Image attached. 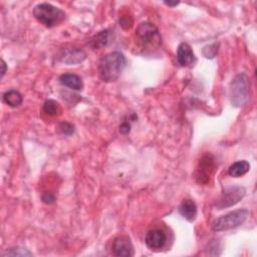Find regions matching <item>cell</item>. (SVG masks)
<instances>
[{
  "mask_svg": "<svg viewBox=\"0 0 257 257\" xmlns=\"http://www.w3.org/2000/svg\"><path fill=\"white\" fill-rule=\"evenodd\" d=\"M43 201L46 204H53L56 201V197H55V195L53 193H45L43 195Z\"/></svg>",
  "mask_w": 257,
  "mask_h": 257,
  "instance_id": "cell-20",
  "label": "cell"
},
{
  "mask_svg": "<svg viewBox=\"0 0 257 257\" xmlns=\"http://www.w3.org/2000/svg\"><path fill=\"white\" fill-rule=\"evenodd\" d=\"M249 214L250 212L247 209H239L229 212L213 222L212 230L215 232H221L237 228L247 220Z\"/></svg>",
  "mask_w": 257,
  "mask_h": 257,
  "instance_id": "cell-4",
  "label": "cell"
},
{
  "mask_svg": "<svg viewBox=\"0 0 257 257\" xmlns=\"http://www.w3.org/2000/svg\"><path fill=\"white\" fill-rule=\"evenodd\" d=\"M59 129H60V131H61L63 134H65V135H67V136H70V135L74 134V132H75L74 126H73L72 124L68 123V122H63V123H61L60 126H59Z\"/></svg>",
  "mask_w": 257,
  "mask_h": 257,
  "instance_id": "cell-19",
  "label": "cell"
},
{
  "mask_svg": "<svg viewBox=\"0 0 257 257\" xmlns=\"http://www.w3.org/2000/svg\"><path fill=\"white\" fill-rule=\"evenodd\" d=\"M179 212L182 217L185 218L187 221L193 222L197 216V206L193 200L186 199L181 203L179 207Z\"/></svg>",
  "mask_w": 257,
  "mask_h": 257,
  "instance_id": "cell-12",
  "label": "cell"
},
{
  "mask_svg": "<svg viewBox=\"0 0 257 257\" xmlns=\"http://www.w3.org/2000/svg\"><path fill=\"white\" fill-rule=\"evenodd\" d=\"M60 83L72 90L82 91L84 89V82L81 77L74 74H66L60 77Z\"/></svg>",
  "mask_w": 257,
  "mask_h": 257,
  "instance_id": "cell-13",
  "label": "cell"
},
{
  "mask_svg": "<svg viewBox=\"0 0 257 257\" xmlns=\"http://www.w3.org/2000/svg\"><path fill=\"white\" fill-rule=\"evenodd\" d=\"M2 68H3V71H2V79H3L7 73V64L4 60H2Z\"/></svg>",
  "mask_w": 257,
  "mask_h": 257,
  "instance_id": "cell-22",
  "label": "cell"
},
{
  "mask_svg": "<svg viewBox=\"0 0 257 257\" xmlns=\"http://www.w3.org/2000/svg\"><path fill=\"white\" fill-rule=\"evenodd\" d=\"M34 17L44 27L53 29L61 26L66 21L67 15L51 4H40L34 9Z\"/></svg>",
  "mask_w": 257,
  "mask_h": 257,
  "instance_id": "cell-2",
  "label": "cell"
},
{
  "mask_svg": "<svg viewBox=\"0 0 257 257\" xmlns=\"http://www.w3.org/2000/svg\"><path fill=\"white\" fill-rule=\"evenodd\" d=\"M250 82L246 74L241 73L234 77L229 87V99L235 108H242L249 102Z\"/></svg>",
  "mask_w": 257,
  "mask_h": 257,
  "instance_id": "cell-3",
  "label": "cell"
},
{
  "mask_svg": "<svg viewBox=\"0 0 257 257\" xmlns=\"http://www.w3.org/2000/svg\"><path fill=\"white\" fill-rule=\"evenodd\" d=\"M4 102L12 108H18L23 104L24 97L20 92L11 90L4 94Z\"/></svg>",
  "mask_w": 257,
  "mask_h": 257,
  "instance_id": "cell-15",
  "label": "cell"
},
{
  "mask_svg": "<svg viewBox=\"0 0 257 257\" xmlns=\"http://www.w3.org/2000/svg\"><path fill=\"white\" fill-rule=\"evenodd\" d=\"M167 241V235L163 230L153 229L150 230L145 238L147 246L151 249H161L164 247Z\"/></svg>",
  "mask_w": 257,
  "mask_h": 257,
  "instance_id": "cell-11",
  "label": "cell"
},
{
  "mask_svg": "<svg viewBox=\"0 0 257 257\" xmlns=\"http://www.w3.org/2000/svg\"><path fill=\"white\" fill-rule=\"evenodd\" d=\"M44 112L52 117L60 116L62 114V107L57 101L48 100L44 105Z\"/></svg>",
  "mask_w": 257,
  "mask_h": 257,
  "instance_id": "cell-17",
  "label": "cell"
},
{
  "mask_svg": "<svg viewBox=\"0 0 257 257\" xmlns=\"http://www.w3.org/2000/svg\"><path fill=\"white\" fill-rule=\"evenodd\" d=\"M130 131H131V125H130L128 122H125V123H123V124L121 125V127H120V132H121V134L127 135V134L130 133Z\"/></svg>",
  "mask_w": 257,
  "mask_h": 257,
  "instance_id": "cell-21",
  "label": "cell"
},
{
  "mask_svg": "<svg viewBox=\"0 0 257 257\" xmlns=\"http://www.w3.org/2000/svg\"><path fill=\"white\" fill-rule=\"evenodd\" d=\"M126 65L127 60L123 54L119 52L108 54L99 62V76L103 82H116L121 77Z\"/></svg>",
  "mask_w": 257,
  "mask_h": 257,
  "instance_id": "cell-1",
  "label": "cell"
},
{
  "mask_svg": "<svg viewBox=\"0 0 257 257\" xmlns=\"http://www.w3.org/2000/svg\"><path fill=\"white\" fill-rule=\"evenodd\" d=\"M249 170H250V164L247 161L242 160V161H238V162H235L234 164H232L228 169V174L231 177L239 178V177L247 174L249 172Z\"/></svg>",
  "mask_w": 257,
  "mask_h": 257,
  "instance_id": "cell-14",
  "label": "cell"
},
{
  "mask_svg": "<svg viewBox=\"0 0 257 257\" xmlns=\"http://www.w3.org/2000/svg\"><path fill=\"white\" fill-rule=\"evenodd\" d=\"M135 38L138 45L143 49L157 48L161 44V37L158 29L150 23L141 24L136 30Z\"/></svg>",
  "mask_w": 257,
  "mask_h": 257,
  "instance_id": "cell-5",
  "label": "cell"
},
{
  "mask_svg": "<svg viewBox=\"0 0 257 257\" xmlns=\"http://www.w3.org/2000/svg\"><path fill=\"white\" fill-rule=\"evenodd\" d=\"M87 59V54L81 49H68L60 55V62L66 65H79Z\"/></svg>",
  "mask_w": 257,
  "mask_h": 257,
  "instance_id": "cell-10",
  "label": "cell"
},
{
  "mask_svg": "<svg viewBox=\"0 0 257 257\" xmlns=\"http://www.w3.org/2000/svg\"><path fill=\"white\" fill-rule=\"evenodd\" d=\"M215 159L211 154H207L203 156L200 160L197 170H196V180L199 184L207 185L210 183L213 174L215 172Z\"/></svg>",
  "mask_w": 257,
  "mask_h": 257,
  "instance_id": "cell-7",
  "label": "cell"
},
{
  "mask_svg": "<svg viewBox=\"0 0 257 257\" xmlns=\"http://www.w3.org/2000/svg\"><path fill=\"white\" fill-rule=\"evenodd\" d=\"M166 6H168V7H170V8H175V7H177V6H179V4L180 3H164Z\"/></svg>",
  "mask_w": 257,
  "mask_h": 257,
  "instance_id": "cell-23",
  "label": "cell"
},
{
  "mask_svg": "<svg viewBox=\"0 0 257 257\" xmlns=\"http://www.w3.org/2000/svg\"><path fill=\"white\" fill-rule=\"evenodd\" d=\"M110 42V32L108 30L103 31L96 35L90 42V46L94 50H101L105 48Z\"/></svg>",
  "mask_w": 257,
  "mask_h": 257,
  "instance_id": "cell-16",
  "label": "cell"
},
{
  "mask_svg": "<svg viewBox=\"0 0 257 257\" xmlns=\"http://www.w3.org/2000/svg\"><path fill=\"white\" fill-rule=\"evenodd\" d=\"M112 253L119 257H132L135 254L134 246L128 236L117 237L112 245Z\"/></svg>",
  "mask_w": 257,
  "mask_h": 257,
  "instance_id": "cell-8",
  "label": "cell"
},
{
  "mask_svg": "<svg viewBox=\"0 0 257 257\" xmlns=\"http://www.w3.org/2000/svg\"><path fill=\"white\" fill-rule=\"evenodd\" d=\"M245 193H246V190L244 187H241V186L229 187V188L225 189V191L221 194V196L217 200L215 206L219 210L234 206L240 200L243 199V197L245 196Z\"/></svg>",
  "mask_w": 257,
  "mask_h": 257,
  "instance_id": "cell-6",
  "label": "cell"
},
{
  "mask_svg": "<svg viewBox=\"0 0 257 257\" xmlns=\"http://www.w3.org/2000/svg\"><path fill=\"white\" fill-rule=\"evenodd\" d=\"M3 256L4 257H8V256H25L26 257V256H33V253L30 252L26 248L14 247V248H10L6 252H4Z\"/></svg>",
  "mask_w": 257,
  "mask_h": 257,
  "instance_id": "cell-18",
  "label": "cell"
},
{
  "mask_svg": "<svg viewBox=\"0 0 257 257\" xmlns=\"http://www.w3.org/2000/svg\"><path fill=\"white\" fill-rule=\"evenodd\" d=\"M177 61L179 65L183 68H191L194 66L196 61L195 55L193 53L192 48L188 44L182 43L179 45L177 50Z\"/></svg>",
  "mask_w": 257,
  "mask_h": 257,
  "instance_id": "cell-9",
  "label": "cell"
}]
</instances>
